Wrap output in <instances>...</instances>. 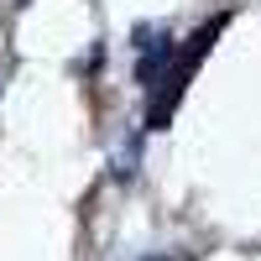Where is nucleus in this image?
<instances>
[{
	"instance_id": "1",
	"label": "nucleus",
	"mask_w": 261,
	"mask_h": 261,
	"mask_svg": "<svg viewBox=\"0 0 261 261\" xmlns=\"http://www.w3.org/2000/svg\"><path fill=\"white\" fill-rule=\"evenodd\" d=\"M225 21L230 16H209L199 32H193L178 53H172V63H167V73L151 84V105H146V130H167V120L178 115V105H183V94H188V84H193V73H199V63L209 58V47H214V37L225 32Z\"/></svg>"
},
{
	"instance_id": "2",
	"label": "nucleus",
	"mask_w": 261,
	"mask_h": 261,
	"mask_svg": "<svg viewBox=\"0 0 261 261\" xmlns=\"http://www.w3.org/2000/svg\"><path fill=\"white\" fill-rule=\"evenodd\" d=\"M172 53H178V47L167 42V32H151V37H141V63H136V79L146 84V89H151V84H157V79L167 73Z\"/></svg>"
}]
</instances>
